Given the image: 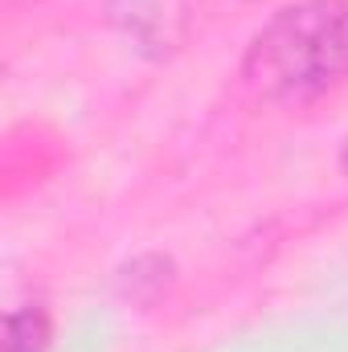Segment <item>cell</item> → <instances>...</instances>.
<instances>
[{"label": "cell", "instance_id": "7a4b0ae2", "mask_svg": "<svg viewBox=\"0 0 348 352\" xmlns=\"http://www.w3.org/2000/svg\"><path fill=\"white\" fill-rule=\"evenodd\" d=\"M50 336L54 328L41 307H12L4 316V352H45Z\"/></svg>", "mask_w": 348, "mask_h": 352}, {"label": "cell", "instance_id": "3957f363", "mask_svg": "<svg viewBox=\"0 0 348 352\" xmlns=\"http://www.w3.org/2000/svg\"><path fill=\"white\" fill-rule=\"evenodd\" d=\"M340 168H345V176H348V140H345V152H340Z\"/></svg>", "mask_w": 348, "mask_h": 352}, {"label": "cell", "instance_id": "6da1fadb", "mask_svg": "<svg viewBox=\"0 0 348 352\" xmlns=\"http://www.w3.org/2000/svg\"><path fill=\"white\" fill-rule=\"evenodd\" d=\"M348 78V0L279 8L246 45L242 82L262 102L303 107Z\"/></svg>", "mask_w": 348, "mask_h": 352}]
</instances>
